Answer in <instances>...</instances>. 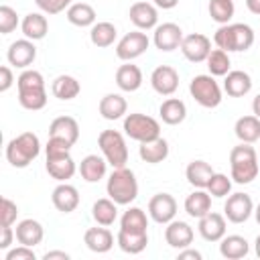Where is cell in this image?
I'll list each match as a JSON object with an SVG mask.
<instances>
[{"label":"cell","mask_w":260,"mask_h":260,"mask_svg":"<svg viewBox=\"0 0 260 260\" xmlns=\"http://www.w3.org/2000/svg\"><path fill=\"white\" fill-rule=\"evenodd\" d=\"M207 12H209L211 20L221 26V24H228L234 18L236 4H234V0H209Z\"/></svg>","instance_id":"42"},{"label":"cell","mask_w":260,"mask_h":260,"mask_svg":"<svg viewBox=\"0 0 260 260\" xmlns=\"http://www.w3.org/2000/svg\"><path fill=\"white\" fill-rule=\"evenodd\" d=\"M20 30H22L24 39H30V41L45 39L47 32H49V20H47L45 12H28V14H24V18L20 20Z\"/></svg>","instance_id":"25"},{"label":"cell","mask_w":260,"mask_h":260,"mask_svg":"<svg viewBox=\"0 0 260 260\" xmlns=\"http://www.w3.org/2000/svg\"><path fill=\"white\" fill-rule=\"evenodd\" d=\"M189 93L191 98L203 106V108H217L223 100V91H221V85L215 81L213 75L209 73H201V75H195L191 81H189Z\"/></svg>","instance_id":"8"},{"label":"cell","mask_w":260,"mask_h":260,"mask_svg":"<svg viewBox=\"0 0 260 260\" xmlns=\"http://www.w3.org/2000/svg\"><path fill=\"white\" fill-rule=\"evenodd\" d=\"M197 232L205 242H219L228 232V219L217 211H209L203 217H199Z\"/></svg>","instance_id":"16"},{"label":"cell","mask_w":260,"mask_h":260,"mask_svg":"<svg viewBox=\"0 0 260 260\" xmlns=\"http://www.w3.org/2000/svg\"><path fill=\"white\" fill-rule=\"evenodd\" d=\"M183 207H185L189 217H195V219L203 217L205 213L211 211V195H209V191L207 189H195L193 193H189L185 197Z\"/></svg>","instance_id":"29"},{"label":"cell","mask_w":260,"mask_h":260,"mask_svg":"<svg viewBox=\"0 0 260 260\" xmlns=\"http://www.w3.org/2000/svg\"><path fill=\"white\" fill-rule=\"evenodd\" d=\"M116 37H118V28H116V24H112L108 20H100L89 28V41L98 49L112 47L116 43Z\"/></svg>","instance_id":"38"},{"label":"cell","mask_w":260,"mask_h":260,"mask_svg":"<svg viewBox=\"0 0 260 260\" xmlns=\"http://www.w3.org/2000/svg\"><path fill=\"white\" fill-rule=\"evenodd\" d=\"M144 77H142V71L138 65H134L132 61H124V65H120L116 69V85L122 89V91H136L140 89Z\"/></svg>","instance_id":"23"},{"label":"cell","mask_w":260,"mask_h":260,"mask_svg":"<svg viewBox=\"0 0 260 260\" xmlns=\"http://www.w3.org/2000/svg\"><path fill=\"white\" fill-rule=\"evenodd\" d=\"M193 236H195L193 228L183 219H173L165 228V242L175 250H183V248L191 246Z\"/></svg>","instance_id":"18"},{"label":"cell","mask_w":260,"mask_h":260,"mask_svg":"<svg viewBox=\"0 0 260 260\" xmlns=\"http://www.w3.org/2000/svg\"><path fill=\"white\" fill-rule=\"evenodd\" d=\"M187 258H193V260H201V252L199 250H193V248H183L179 250V260H187Z\"/></svg>","instance_id":"51"},{"label":"cell","mask_w":260,"mask_h":260,"mask_svg":"<svg viewBox=\"0 0 260 260\" xmlns=\"http://www.w3.org/2000/svg\"><path fill=\"white\" fill-rule=\"evenodd\" d=\"M213 173L215 171L211 169V165L205 162V160H201V158L191 160L187 165V169H185V177H187L189 185H193L195 189H207V183L213 177Z\"/></svg>","instance_id":"34"},{"label":"cell","mask_w":260,"mask_h":260,"mask_svg":"<svg viewBox=\"0 0 260 260\" xmlns=\"http://www.w3.org/2000/svg\"><path fill=\"white\" fill-rule=\"evenodd\" d=\"M16 89H18V104L24 110L37 112L47 106V87L41 71L22 69V73L16 77Z\"/></svg>","instance_id":"1"},{"label":"cell","mask_w":260,"mask_h":260,"mask_svg":"<svg viewBox=\"0 0 260 260\" xmlns=\"http://www.w3.org/2000/svg\"><path fill=\"white\" fill-rule=\"evenodd\" d=\"M254 217H256V221H258V225H260V203L254 207Z\"/></svg>","instance_id":"56"},{"label":"cell","mask_w":260,"mask_h":260,"mask_svg":"<svg viewBox=\"0 0 260 260\" xmlns=\"http://www.w3.org/2000/svg\"><path fill=\"white\" fill-rule=\"evenodd\" d=\"M43 260H69V254L63 250H49L43 254Z\"/></svg>","instance_id":"50"},{"label":"cell","mask_w":260,"mask_h":260,"mask_svg":"<svg viewBox=\"0 0 260 260\" xmlns=\"http://www.w3.org/2000/svg\"><path fill=\"white\" fill-rule=\"evenodd\" d=\"M246 8L252 14H258L260 16V0H246Z\"/></svg>","instance_id":"53"},{"label":"cell","mask_w":260,"mask_h":260,"mask_svg":"<svg viewBox=\"0 0 260 260\" xmlns=\"http://www.w3.org/2000/svg\"><path fill=\"white\" fill-rule=\"evenodd\" d=\"M16 238L12 225H0V250H10L12 240Z\"/></svg>","instance_id":"48"},{"label":"cell","mask_w":260,"mask_h":260,"mask_svg":"<svg viewBox=\"0 0 260 260\" xmlns=\"http://www.w3.org/2000/svg\"><path fill=\"white\" fill-rule=\"evenodd\" d=\"M234 132H236L240 142L254 144L256 140H260V118H256L254 114L238 118L234 124Z\"/></svg>","instance_id":"39"},{"label":"cell","mask_w":260,"mask_h":260,"mask_svg":"<svg viewBox=\"0 0 260 260\" xmlns=\"http://www.w3.org/2000/svg\"><path fill=\"white\" fill-rule=\"evenodd\" d=\"M183 28L175 22H162V24H156L154 32H152V43L158 51H165V53H171L175 49L181 47L183 43Z\"/></svg>","instance_id":"13"},{"label":"cell","mask_w":260,"mask_h":260,"mask_svg":"<svg viewBox=\"0 0 260 260\" xmlns=\"http://www.w3.org/2000/svg\"><path fill=\"white\" fill-rule=\"evenodd\" d=\"M158 114L160 120L169 126H177L187 118V106L183 100L179 98H167L160 106H158Z\"/></svg>","instance_id":"35"},{"label":"cell","mask_w":260,"mask_h":260,"mask_svg":"<svg viewBox=\"0 0 260 260\" xmlns=\"http://www.w3.org/2000/svg\"><path fill=\"white\" fill-rule=\"evenodd\" d=\"M223 215L232 223H244L254 215V201L248 193H230L223 203Z\"/></svg>","instance_id":"10"},{"label":"cell","mask_w":260,"mask_h":260,"mask_svg":"<svg viewBox=\"0 0 260 260\" xmlns=\"http://www.w3.org/2000/svg\"><path fill=\"white\" fill-rule=\"evenodd\" d=\"M14 234H16V242L18 244H24V246H39L45 238V228L41 225V221L32 219V217H26V219H20L14 228Z\"/></svg>","instance_id":"21"},{"label":"cell","mask_w":260,"mask_h":260,"mask_svg":"<svg viewBox=\"0 0 260 260\" xmlns=\"http://www.w3.org/2000/svg\"><path fill=\"white\" fill-rule=\"evenodd\" d=\"M148 215L154 223L167 225L177 215V199L171 193H156L148 201Z\"/></svg>","instance_id":"11"},{"label":"cell","mask_w":260,"mask_h":260,"mask_svg":"<svg viewBox=\"0 0 260 260\" xmlns=\"http://www.w3.org/2000/svg\"><path fill=\"white\" fill-rule=\"evenodd\" d=\"M150 85L158 95H173L179 89V71L171 65H158L150 73Z\"/></svg>","instance_id":"15"},{"label":"cell","mask_w":260,"mask_h":260,"mask_svg":"<svg viewBox=\"0 0 260 260\" xmlns=\"http://www.w3.org/2000/svg\"><path fill=\"white\" fill-rule=\"evenodd\" d=\"M252 114H254L256 118H260V93L252 100Z\"/></svg>","instance_id":"54"},{"label":"cell","mask_w":260,"mask_h":260,"mask_svg":"<svg viewBox=\"0 0 260 260\" xmlns=\"http://www.w3.org/2000/svg\"><path fill=\"white\" fill-rule=\"evenodd\" d=\"M16 217H18V205L12 199L2 197V201H0V225H14Z\"/></svg>","instance_id":"45"},{"label":"cell","mask_w":260,"mask_h":260,"mask_svg":"<svg viewBox=\"0 0 260 260\" xmlns=\"http://www.w3.org/2000/svg\"><path fill=\"white\" fill-rule=\"evenodd\" d=\"M230 171H232V181L238 185H248L258 177L260 171V160L252 144L240 142L230 150Z\"/></svg>","instance_id":"2"},{"label":"cell","mask_w":260,"mask_h":260,"mask_svg":"<svg viewBox=\"0 0 260 260\" xmlns=\"http://www.w3.org/2000/svg\"><path fill=\"white\" fill-rule=\"evenodd\" d=\"M91 217L98 225H112L118 219V203L110 197H102L91 205Z\"/></svg>","instance_id":"37"},{"label":"cell","mask_w":260,"mask_h":260,"mask_svg":"<svg viewBox=\"0 0 260 260\" xmlns=\"http://www.w3.org/2000/svg\"><path fill=\"white\" fill-rule=\"evenodd\" d=\"M213 43L217 45V49H223L228 53H242L254 45V30L244 22H228L215 30Z\"/></svg>","instance_id":"3"},{"label":"cell","mask_w":260,"mask_h":260,"mask_svg":"<svg viewBox=\"0 0 260 260\" xmlns=\"http://www.w3.org/2000/svg\"><path fill=\"white\" fill-rule=\"evenodd\" d=\"M106 193L118 205H130L138 197V181H136L134 171H130L128 167L114 169L108 177Z\"/></svg>","instance_id":"4"},{"label":"cell","mask_w":260,"mask_h":260,"mask_svg":"<svg viewBox=\"0 0 260 260\" xmlns=\"http://www.w3.org/2000/svg\"><path fill=\"white\" fill-rule=\"evenodd\" d=\"M35 4L45 14H59V12L67 10L73 4V0H35Z\"/></svg>","instance_id":"46"},{"label":"cell","mask_w":260,"mask_h":260,"mask_svg":"<svg viewBox=\"0 0 260 260\" xmlns=\"http://www.w3.org/2000/svg\"><path fill=\"white\" fill-rule=\"evenodd\" d=\"M49 136L53 138H61L65 142H69L71 146L79 140V124L75 118L71 116H59L51 122L49 126Z\"/></svg>","instance_id":"27"},{"label":"cell","mask_w":260,"mask_h":260,"mask_svg":"<svg viewBox=\"0 0 260 260\" xmlns=\"http://www.w3.org/2000/svg\"><path fill=\"white\" fill-rule=\"evenodd\" d=\"M98 108H100L102 118L104 120H110V122L124 118L126 112H128V104H126V100H124L122 93H106L100 100V106Z\"/></svg>","instance_id":"28"},{"label":"cell","mask_w":260,"mask_h":260,"mask_svg":"<svg viewBox=\"0 0 260 260\" xmlns=\"http://www.w3.org/2000/svg\"><path fill=\"white\" fill-rule=\"evenodd\" d=\"M207 191L211 197H217V199L228 197L232 193V177H228L223 173H213V177L207 183Z\"/></svg>","instance_id":"43"},{"label":"cell","mask_w":260,"mask_h":260,"mask_svg":"<svg viewBox=\"0 0 260 260\" xmlns=\"http://www.w3.org/2000/svg\"><path fill=\"white\" fill-rule=\"evenodd\" d=\"M6 59L16 69H28L35 63V59H37L35 41H30V39H18V41L10 43V47L6 51Z\"/></svg>","instance_id":"14"},{"label":"cell","mask_w":260,"mask_h":260,"mask_svg":"<svg viewBox=\"0 0 260 260\" xmlns=\"http://www.w3.org/2000/svg\"><path fill=\"white\" fill-rule=\"evenodd\" d=\"M51 91H53V95L57 98V100H61V102H69V100H73V98H77L79 95V91H81V83L73 77V75H57L55 79H53V83H51Z\"/></svg>","instance_id":"36"},{"label":"cell","mask_w":260,"mask_h":260,"mask_svg":"<svg viewBox=\"0 0 260 260\" xmlns=\"http://www.w3.org/2000/svg\"><path fill=\"white\" fill-rule=\"evenodd\" d=\"M45 169H47V173H49V175H51L55 181H59V183H65V181H69V179L75 175V171H77V165H75V160H73L71 152H67V154L47 156Z\"/></svg>","instance_id":"19"},{"label":"cell","mask_w":260,"mask_h":260,"mask_svg":"<svg viewBox=\"0 0 260 260\" xmlns=\"http://www.w3.org/2000/svg\"><path fill=\"white\" fill-rule=\"evenodd\" d=\"M16 26H20V18H18L16 10L8 4H2L0 6V32L10 35L12 30H16Z\"/></svg>","instance_id":"44"},{"label":"cell","mask_w":260,"mask_h":260,"mask_svg":"<svg viewBox=\"0 0 260 260\" xmlns=\"http://www.w3.org/2000/svg\"><path fill=\"white\" fill-rule=\"evenodd\" d=\"M179 49L187 61L203 63L207 59V55L211 53V39L201 35V32H191V35L183 37V43Z\"/></svg>","instance_id":"12"},{"label":"cell","mask_w":260,"mask_h":260,"mask_svg":"<svg viewBox=\"0 0 260 260\" xmlns=\"http://www.w3.org/2000/svg\"><path fill=\"white\" fill-rule=\"evenodd\" d=\"M116 244L126 254H140L148 246V232H128L120 230L116 236Z\"/></svg>","instance_id":"30"},{"label":"cell","mask_w":260,"mask_h":260,"mask_svg":"<svg viewBox=\"0 0 260 260\" xmlns=\"http://www.w3.org/2000/svg\"><path fill=\"white\" fill-rule=\"evenodd\" d=\"M138 156L148 165H158V162L167 160V156H169V142L160 136L150 142H140Z\"/></svg>","instance_id":"32"},{"label":"cell","mask_w":260,"mask_h":260,"mask_svg":"<svg viewBox=\"0 0 260 260\" xmlns=\"http://www.w3.org/2000/svg\"><path fill=\"white\" fill-rule=\"evenodd\" d=\"M98 146L112 169L126 167L128 146H126V138L120 130H102L98 136Z\"/></svg>","instance_id":"7"},{"label":"cell","mask_w":260,"mask_h":260,"mask_svg":"<svg viewBox=\"0 0 260 260\" xmlns=\"http://www.w3.org/2000/svg\"><path fill=\"white\" fill-rule=\"evenodd\" d=\"M148 217L140 207H128L120 217V230L128 232H148Z\"/></svg>","instance_id":"40"},{"label":"cell","mask_w":260,"mask_h":260,"mask_svg":"<svg viewBox=\"0 0 260 260\" xmlns=\"http://www.w3.org/2000/svg\"><path fill=\"white\" fill-rule=\"evenodd\" d=\"M150 47V39L142 30H132L126 32L118 43H116V57L120 61H134L136 57L144 55L146 49Z\"/></svg>","instance_id":"9"},{"label":"cell","mask_w":260,"mask_h":260,"mask_svg":"<svg viewBox=\"0 0 260 260\" xmlns=\"http://www.w3.org/2000/svg\"><path fill=\"white\" fill-rule=\"evenodd\" d=\"M41 154V140L35 132H22L6 144V160L14 169H26Z\"/></svg>","instance_id":"5"},{"label":"cell","mask_w":260,"mask_h":260,"mask_svg":"<svg viewBox=\"0 0 260 260\" xmlns=\"http://www.w3.org/2000/svg\"><path fill=\"white\" fill-rule=\"evenodd\" d=\"M250 252V244L244 236H238V234H232V236H223L219 240V254L228 260H240V258H246Z\"/></svg>","instance_id":"31"},{"label":"cell","mask_w":260,"mask_h":260,"mask_svg":"<svg viewBox=\"0 0 260 260\" xmlns=\"http://www.w3.org/2000/svg\"><path fill=\"white\" fill-rule=\"evenodd\" d=\"M77 171H79V175H81L83 181H87V183H98V181H102V179L106 177V173H108V160L104 158V154H102V156H100V154H87V156L81 158Z\"/></svg>","instance_id":"24"},{"label":"cell","mask_w":260,"mask_h":260,"mask_svg":"<svg viewBox=\"0 0 260 260\" xmlns=\"http://www.w3.org/2000/svg\"><path fill=\"white\" fill-rule=\"evenodd\" d=\"M83 244L95 254H106L114 248V234L106 225L87 228L83 234Z\"/></svg>","instance_id":"22"},{"label":"cell","mask_w":260,"mask_h":260,"mask_svg":"<svg viewBox=\"0 0 260 260\" xmlns=\"http://www.w3.org/2000/svg\"><path fill=\"white\" fill-rule=\"evenodd\" d=\"M254 252H256V256L260 258V234H258L256 240H254Z\"/></svg>","instance_id":"55"},{"label":"cell","mask_w":260,"mask_h":260,"mask_svg":"<svg viewBox=\"0 0 260 260\" xmlns=\"http://www.w3.org/2000/svg\"><path fill=\"white\" fill-rule=\"evenodd\" d=\"M209 75L213 77H225L232 71V61H230V53L223 49H211V53L205 59Z\"/></svg>","instance_id":"41"},{"label":"cell","mask_w":260,"mask_h":260,"mask_svg":"<svg viewBox=\"0 0 260 260\" xmlns=\"http://www.w3.org/2000/svg\"><path fill=\"white\" fill-rule=\"evenodd\" d=\"M65 16L67 20L73 24V26H79V28H85V26H93L95 24V10L91 4L87 2H73L67 10H65Z\"/></svg>","instance_id":"33"},{"label":"cell","mask_w":260,"mask_h":260,"mask_svg":"<svg viewBox=\"0 0 260 260\" xmlns=\"http://www.w3.org/2000/svg\"><path fill=\"white\" fill-rule=\"evenodd\" d=\"M152 4H154L156 8H162V10H171V8H175V6L179 4V0H152Z\"/></svg>","instance_id":"52"},{"label":"cell","mask_w":260,"mask_h":260,"mask_svg":"<svg viewBox=\"0 0 260 260\" xmlns=\"http://www.w3.org/2000/svg\"><path fill=\"white\" fill-rule=\"evenodd\" d=\"M128 18L138 30H150V28H156V24H158V8L150 2L140 0L130 6Z\"/></svg>","instance_id":"17"},{"label":"cell","mask_w":260,"mask_h":260,"mask_svg":"<svg viewBox=\"0 0 260 260\" xmlns=\"http://www.w3.org/2000/svg\"><path fill=\"white\" fill-rule=\"evenodd\" d=\"M4 260H37V254H35V250H32L30 246L20 244V246H16V248L6 250Z\"/></svg>","instance_id":"47"},{"label":"cell","mask_w":260,"mask_h":260,"mask_svg":"<svg viewBox=\"0 0 260 260\" xmlns=\"http://www.w3.org/2000/svg\"><path fill=\"white\" fill-rule=\"evenodd\" d=\"M122 130L128 138L136 140V142H150L154 138L160 136V124L156 118L148 116V114H140V112H134V114H126L124 116V124H122Z\"/></svg>","instance_id":"6"},{"label":"cell","mask_w":260,"mask_h":260,"mask_svg":"<svg viewBox=\"0 0 260 260\" xmlns=\"http://www.w3.org/2000/svg\"><path fill=\"white\" fill-rule=\"evenodd\" d=\"M14 83V75H12V69L8 65H2L0 67V91H8Z\"/></svg>","instance_id":"49"},{"label":"cell","mask_w":260,"mask_h":260,"mask_svg":"<svg viewBox=\"0 0 260 260\" xmlns=\"http://www.w3.org/2000/svg\"><path fill=\"white\" fill-rule=\"evenodd\" d=\"M51 201H53V205H55L57 211H61V213H71V211H75L77 205H79V191H77L73 185H69L67 181H65V183H59V185L53 189V193H51Z\"/></svg>","instance_id":"20"},{"label":"cell","mask_w":260,"mask_h":260,"mask_svg":"<svg viewBox=\"0 0 260 260\" xmlns=\"http://www.w3.org/2000/svg\"><path fill=\"white\" fill-rule=\"evenodd\" d=\"M223 91L230 98H244L252 91V77L242 69H234L223 77Z\"/></svg>","instance_id":"26"}]
</instances>
